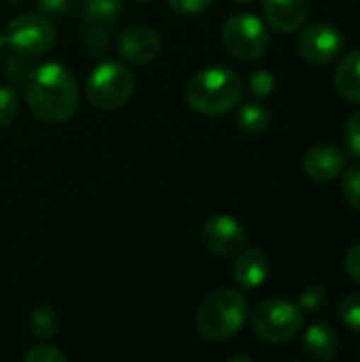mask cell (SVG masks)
<instances>
[{
    "instance_id": "obj_1",
    "label": "cell",
    "mask_w": 360,
    "mask_h": 362,
    "mask_svg": "<svg viewBox=\"0 0 360 362\" xmlns=\"http://www.w3.org/2000/svg\"><path fill=\"white\" fill-rule=\"evenodd\" d=\"M23 95L30 110L45 123H64L79 108L76 81L59 64L30 68L23 78Z\"/></svg>"
},
{
    "instance_id": "obj_2",
    "label": "cell",
    "mask_w": 360,
    "mask_h": 362,
    "mask_svg": "<svg viewBox=\"0 0 360 362\" xmlns=\"http://www.w3.org/2000/svg\"><path fill=\"white\" fill-rule=\"evenodd\" d=\"M244 95L242 76L225 66H210L191 76L187 83V102L189 106L208 117L229 112L240 104Z\"/></svg>"
},
{
    "instance_id": "obj_3",
    "label": "cell",
    "mask_w": 360,
    "mask_h": 362,
    "mask_svg": "<svg viewBox=\"0 0 360 362\" xmlns=\"http://www.w3.org/2000/svg\"><path fill=\"white\" fill-rule=\"evenodd\" d=\"M248 318V301L231 288H221L208 295L195 316L199 333L210 341H227L236 337Z\"/></svg>"
},
{
    "instance_id": "obj_4",
    "label": "cell",
    "mask_w": 360,
    "mask_h": 362,
    "mask_svg": "<svg viewBox=\"0 0 360 362\" xmlns=\"http://www.w3.org/2000/svg\"><path fill=\"white\" fill-rule=\"evenodd\" d=\"M136 76L134 72L119 62L100 64L87 83V98L98 110H117L134 93Z\"/></svg>"
},
{
    "instance_id": "obj_5",
    "label": "cell",
    "mask_w": 360,
    "mask_h": 362,
    "mask_svg": "<svg viewBox=\"0 0 360 362\" xmlns=\"http://www.w3.org/2000/svg\"><path fill=\"white\" fill-rule=\"evenodd\" d=\"M303 327V314L299 305L284 299L263 301L252 312L255 333L269 344H284L299 335Z\"/></svg>"
},
{
    "instance_id": "obj_6",
    "label": "cell",
    "mask_w": 360,
    "mask_h": 362,
    "mask_svg": "<svg viewBox=\"0 0 360 362\" xmlns=\"http://www.w3.org/2000/svg\"><path fill=\"white\" fill-rule=\"evenodd\" d=\"M223 42L233 57L242 62H252L267 51L269 32L259 17L250 13H238L225 21Z\"/></svg>"
},
{
    "instance_id": "obj_7",
    "label": "cell",
    "mask_w": 360,
    "mask_h": 362,
    "mask_svg": "<svg viewBox=\"0 0 360 362\" xmlns=\"http://www.w3.org/2000/svg\"><path fill=\"white\" fill-rule=\"evenodd\" d=\"M4 36L15 53L36 57L53 47L55 28L45 13H21L11 19Z\"/></svg>"
},
{
    "instance_id": "obj_8",
    "label": "cell",
    "mask_w": 360,
    "mask_h": 362,
    "mask_svg": "<svg viewBox=\"0 0 360 362\" xmlns=\"http://www.w3.org/2000/svg\"><path fill=\"white\" fill-rule=\"evenodd\" d=\"M202 244L216 257H236L246 246V231L242 223L229 214H216L202 227Z\"/></svg>"
},
{
    "instance_id": "obj_9",
    "label": "cell",
    "mask_w": 360,
    "mask_h": 362,
    "mask_svg": "<svg viewBox=\"0 0 360 362\" xmlns=\"http://www.w3.org/2000/svg\"><path fill=\"white\" fill-rule=\"evenodd\" d=\"M342 51H344V34L327 21L312 23L299 36V53L310 64L316 66L329 64L337 59Z\"/></svg>"
},
{
    "instance_id": "obj_10",
    "label": "cell",
    "mask_w": 360,
    "mask_h": 362,
    "mask_svg": "<svg viewBox=\"0 0 360 362\" xmlns=\"http://www.w3.org/2000/svg\"><path fill=\"white\" fill-rule=\"evenodd\" d=\"M119 17L121 6L117 0H85L83 19L87 25V45L93 53L108 51V36Z\"/></svg>"
},
{
    "instance_id": "obj_11",
    "label": "cell",
    "mask_w": 360,
    "mask_h": 362,
    "mask_svg": "<svg viewBox=\"0 0 360 362\" xmlns=\"http://www.w3.org/2000/svg\"><path fill=\"white\" fill-rule=\"evenodd\" d=\"M119 51L132 64H151L161 53V36L151 25H132L121 34Z\"/></svg>"
},
{
    "instance_id": "obj_12",
    "label": "cell",
    "mask_w": 360,
    "mask_h": 362,
    "mask_svg": "<svg viewBox=\"0 0 360 362\" xmlns=\"http://www.w3.org/2000/svg\"><path fill=\"white\" fill-rule=\"evenodd\" d=\"M346 165H348L346 153L337 146H331V144H320V146L310 148L306 159H303L306 174L316 182L335 180L337 176H342Z\"/></svg>"
},
{
    "instance_id": "obj_13",
    "label": "cell",
    "mask_w": 360,
    "mask_h": 362,
    "mask_svg": "<svg viewBox=\"0 0 360 362\" xmlns=\"http://www.w3.org/2000/svg\"><path fill=\"white\" fill-rule=\"evenodd\" d=\"M263 15L278 32L299 30L310 15V0H263Z\"/></svg>"
},
{
    "instance_id": "obj_14",
    "label": "cell",
    "mask_w": 360,
    "mask_h": 362,
    "mask_svg": "<svg viewBox=\"0 0 360 362\" xmlns=\"http://www.w3.org/2000/svg\"><path fill=\"white\" fill-rule=\"evenodd\" d=\"M236 263H233V278L240 286L244 288H259L267 276H269V261L267 257L257 250V248H248L236 255Z\"/></svg>"
},
{
    "instance_id": "obj_15",
    "label": "cell",
    "mask_w": 360,
    "mask_h": 362,
    "mask_svg": "<svg viewBox=\"0 0 360 362\" xmlns=\"http://www.w3.org/2000/svg\"><path fill=\"white\" fill-rule=\"evenodd\" d=\"M303 350L314 361H333L339 356L342 341L337 331L331 325L318 322L312 325L303 335Z\"/></svg>"
},
{
    "instance_id": "obj_16",
    "label": "cell",
    "mask_w": 360,
    "mask_h": 362,
    "mask_svg": "<svg viewBox=\"0 0 360 362\" xmlns=\"http://www.w3.org/2000/svg\"><path fill=\"white\" fill-rule=\"evenodd\" d=\"M335 89L344 100L360 104V51H350L337 64Z\"/></svg>"
},
{
    "instance_id": "obj_17",
    "label": "cell",
    "mask_w": 360,
    "mask_h": 362,
    "mask_svg": "<svg viewBox=\"0 0 360 362\" xmlns=\"http://www.w3.org/2000/svg\"><path fill=\"white\" fill-rule=\"evenodd\" d=\"M269 110L263 106V104H244L240 110H238V125L248 132V134H261L269 127Z\"/></svg>"
},
{
    "instance_id": "obj_18",
    "label": "cell",
    "mask_w": 360,
    "mask_h": 362,
    "mask_svg": "<svg viewBox=\"0 0 360 362\" xmlns=\"http://www.w3.org/2000/svg\"><path fill=\"white\" fill-rule=\"evenodd\" d=\"M30 331L38 339H51L57 333V314L49 305H40L30 316Z\"/></svg>"
},
{
    "instance_id": "obj_19",
    "label": "cell",
    "mask_w": 360,
    "mask_h": 362,
    "mask_svg": "<svg viewBox=\"0 0 360 362\" xmlns=\"http://www.w3.org/2000/svg\"><path fill=\"white\" fill-rule=\"evenodd\" d=\"M327 301H329V291L325 286H320V284H312L301 293L299 310L308 312V314H316L327 305Z\"/></svg>"
},
{
    "instance_id": "obj_20",
    "label": "cell",
    "mask_w": 360,
    "mask_h": 362,
    "mask_svg": "<svg viewBox=\"0 0 360 362\" xmlns=\"http://www.w3.org/2000/svg\"><path fill=\"white\" fill-rule=\"evenodd\" d=\"M337 316L348 329L360 333V293H352L342 299L337 308Z\"/></svg>"
},
{
    "instance_id": "obj_21",
    "label": "cell",
    "mask_w": 360,
    "mask_h": 362,
    "mask_svg": "<svg viewBox=\"0 0 360 362\" xmlns=\"http://www.w3.org/2000/svg\"><path fill=\"white\" fill-rule=\"evenodd\" d=\"M19 115V95L11 87H0V127L11 125Z\"/></svg>"
},
{
    "instance_id": "obj_22",
    "label": "cell",
    "mask_w": 360,
    "mask_h": 362,
    "mask_svg": "<svg viewBox=\"0 0 360 362\" xmlns=\"http://www.w3.org/2000/svg\"><path fill=\"white\" fill-rule=\"evenodd\" d=\"M342 191L346 202L360 212V165H354L350 170L342 172Z\"/></svg>"
},
{
    "instance_id": "obj_23",
    "label": "cell",
    "mask_w": 360,
    "mask_h": 362,
    "mask_svg": "<svg viewBox=\"0 0 360 362\" xmlns=\"http://www.w3.org/2000/svg\"><path fill=\"white\" fill-rule=\"evenodd\" d=\"M276 87V78L272 76V72L267 70H257L252 72L250 76V91L257 95V98H267Z\"/></svg>"
},
{
    "instance_id": "obj_24",
    "label": "cell",
    "mask_w": 360,
    "mask_h": 362,
    "mask_svg": "<svg viewBox=\"0 0 360 362\" xmlns=\"http://www.w3.org/2000/svg\"><path fill=\"white\" fill-rule=\"evenodd\" d=\"M346 146H348L350 155L356 157L360 161V108L348 119V125H346Z\"/></svg>"
},
{
    "instance_id": "obj_25",
    "label": "cell",
    "mask_w": 360,
    "mask_h": 362,
    "mask_svg": "<svg viewBox=\"0 0 360 362\" xmlns=\"http://www.w3.org/2000/svg\"><path fill=\"white\" fill-rule=\"evenodd\" d=\"M23 361L25 362H66V356H64L59 350L51 348V346H36V348H32V350L23 356Z\"/></svg>"
},
{
    "instance_id": "obj_26",
    "label": "cell",
    "mask_w": 360,
    "mask_h": 362,
    "mask_svg": "<svg viewBox=\"0 0 360 362\" xmlns=\"http://www.w3.org/2000/svg\"><path fill=\"white\" fill-rule=\"evenodd\" d=\"M25 55H21V53H13V55H8V59L4 62V70H6V76L8 78H13V81H23L25 78V74L30 72V68H28V64H25Z\"/></svg>"
},
{
    "instance_id": "obj_27",
    "label": "cell",
    "mask_w": 360,
    "mask_h": 362,
    "mask_svg": "<svg viewBox=\"0 0 360 362\" xmlns=\"http://www.w3.org/2000/svg\"><path fill=\"white\" fill-rule=\"evenodd\" d=\"M214 0H168L170 8H174L176 13L182 15H195V13H204L206 8L212 6Z\"/></svg>"
},
{
    "instance_id": "obj_28",
    "label": "cell",
    "mask_w": 360,
    "mask_h": 362,
    "mask_svg": "<svg viewBox=\"0 0 360 362\" xmlns=\"http://www.w3.org/2000/svg\"><path fill=\"white\" fill-rule=\"evenodd\" d=\"M346 274L352 282L360 284V244L352 246L346 255Z\"/></svg>"
},
{
    "instance_id": "obj_29",
    "label": "cell",
    "mask_w": 360,
    "mask_h": 362,
    "mask_svg": "<svg viewBox=\"0 0 360 362\" xmlns=\"http://www.w3.org/2000/svg\"><path fill=\"white\" fill-rule=\"evenodd\" d=\"M38 6L45 15H66L72 6V0H38Z\"/></svg>"
},
{
    "instance_id": "obj_30",
    "label": "cell",
    "mask_w": 360,
    "mask_h": 362,
    "mask_svg": "<svg viewBox=\"0 0 360 362\" xmlns=\"http://www.w3.org/2000/svg\"><path fill=\"white\" fill-rule=\"evenodd\" d=\"M229 362H252L250 356H233V358H229Z\"/></svg>"
},
{
    "instance_id": "obj_31",
    "label": "cell",
    "mask_w": 360,
    "mask_h": 362,
    "mask_svg": "<svg viewBox=\"0 0 360 362\" xmlns=\"http://www.w3.org/2000/svg\"><path fill=\"white\" fill-rule=\"evenodd\" d=\"M4 42H6V36H4V34H2V32H0V49H2V47H4Z\"/></svg>"
},
{
    "instance_id": "obj_32",
    "label": "cell",
    "mask_w": 360,
    "mask_h": 362,
    "mask_svg": "<svg viewBox=\"0 0 360 362\" xmlns=\"http://www.w3.org/2000/svg\"><path fill=\"white\" fill-rule=\"evenodd\" d=\"M6 2H11V4H19V2H23V0H6Z\"/></svg>"
},
{
    "instance_id": "obj_33",
    "label": "cell",
    "mask_w": 360,
    "mask_h": 362,
    "mask_svg": "<svg viewBox=\"0 0 360 362\" xmlns=\"http://www.w3.org/2000/svg\"><path fill=\"white\" fill-rule=\"evenodd\" d=\"M236 2H250V0H236Z\"/></svg>"
}]
</instances>
